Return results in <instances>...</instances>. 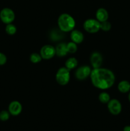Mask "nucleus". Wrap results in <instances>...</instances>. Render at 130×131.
<instances>
[{
  "label": "nucleus",
  "mask_w": 130,
  "mask_h": 131,
  "mask_svg": "<svg viewBox=\"0 0 130 131\" xmlns=\"http://www.w3.org/2000/svg\"><path fill=\"white\" fill-rule=\"evenodd\" d=\"M128 100L130 102V91H129V95H128Z\"/></svg>",
  "instance_id": "b1692460"
},
{
  "label": "nucleus",
  "mask_w": 130,
  "mask_h": 131,
  "mask_svg": "<svg viewBox=\"0 0 130 131\" xmlns=\"http://www.w3.org/2000/svg\"><path fill=\"white\" fill-rule=\"evenodd\" d=\"M22 110V106L20 102L17 101H14L10 103L8 106V111L12 116H18Z\"/></svg>",
  "instance_id": "9d476101"
},
{
  "label": "nucleus",
  "mask_w": 130,
  "mask_h": 131,
  "mask_svg": "<svg viewBox=\"0 0 130 131\" xmlns=\"http://www.w3.org/2000/svg\"><path fill=\"white\" fill-rule=\"evenodd\" d=\"M43 60L40 54L38 53V52H33L29 56V60L33 63H38L40 62L42 60Z\"/></svg>",
  "instance_id": "a211bd4d"
},
{
  "label": "nucleus",
  "mask_w": 130,
  "mask_h": 131,
  "mask_svg": "<svg viewBox=\"0 0 130 131\" xmlns=\"http://www.w3.org/2000/svg\"><path fill=\"white\" fill-rule=\"evenodd\" d=\"M6 61H7V58H6V55L0 52V66L6 64Z\"/></svg>",
  "instance_id": "4be33fe9"
},
{
  "label": "nucleus",
  "mask_w": 130,
  "mask_h": 131,
  "mask_svg": "<svg viewBox=\"0 0 130 131\" xmlns=\"http://www.w3.org/2000/svg\"><path fill=\"white\" fill-rule=\"evenodd\" d=\"M5 31L8 35H14L17 32V28L12 23L8 24L5 27Z\"/></svg>",
  "instance_id": "6ab92c4d"
},
{
  "label": "nucleus",
  "mask_w": 130,
  "mask_h": 131,
  "mask_svg": "<svg viewBox=\"0 0 130 131\" xmlns=\"http://www.w3.org/2000/svg\"><path fill=\"white\" fill-rule=\"evenodd\" d=\"M59 29L62 32H71L75 28L76 22L75 19L70 14L64 13L61 14L57 19Z\"/></svg>",
  "instance_id": "f03ea898"
},
{
  "label": "nucleus",
  "mask_w": 130,
  "mask_h": 131,
  "mask_svg": "<svg viewBox=\"0 0 130 131\" xmlns=\"http://www.w3.org/2000/svg\"><path fill=\"white\" fill-rule=\"evenodd\" d=\"M117 88L121 93H128L130 91V83L128 81L126 80L121 81L119 83L118 85H117Z\"/></svg>",
  "instance_id": "4468645a"
},
{
  "label": "nucleus",
  "mask_w": 130,
  "mask_h": 131,
  "mask_svg": "<svg viewBox=\"0 0 130 131\" xmlns=\"http://www.w3.org/2000/svg\"><path fill=\"white\" fill-rule=\"evenodd\" d=\"M15 19V12L10 8H4L0 12V19L5 24H8L12 23Z\"/></svg>",
  "instance_id": "39448f33"
},
{
  "label": "nucleus",
  "mask_w": 130,
  "mask_h": 131,
  "mask_svg": "<svg viewBox=\"0 0 130 131\" xmlns=\"http://www.w3.org/2000/svg\"><path fill=\"white\" fill-rule=\"evenodd\" d=\"M70 38L72 42H75L76 44H79L84 41V36L82 32L74 29L70 32Z\"/></svg>",
  "instance_id": "9b49d317"
},
{
  "label": "nucleus",
  "mask_w": 130,
  "mask_h": 131,
  "mask_svg": "<svg viewBox=\"0 0 130 131\" xmlns=\"http://www.w3.org/2000/svg\"><path fill=\"white\" fill-rule=\"evenodd\" d=\"M93 85L101 90L112 88L115 82V75L111 70L103 67L93 69L90 74Z\"/></svg>",
  "instance_id": "f257e3e1"
},
{
  "label": "nucleus",
  "mask_w": 130,
  "mask_h": 131,
  "mask_svg": "<svg viewBox=\"0 0 130 131\" xmlns=\"http://www.w3.org/2000/svg\"><path fill=\"white\" fill-rule=\"evenodd\" d=\"M10 114L8 111H6V110H3L0 112V120L3 122L7 121L9 118H10Z\"/></svg>",
  "instance_id": "412c9836"
},
{
  "label": "nucleus",
  "mask_w": 130,
  "mask_h": 131,
  "mask_svg": "<svg viewBox=\"0 0 130 131\" xmlns=\"http://www.w3.org/2000/svg\"><path fill=\"white\" fill-rule=\"evenodd\" d=\"M83 28L89 33H96L100 30V23L96 19H88L84 21Z\"/></svg>",
  "instance_id": "20e7f679"
},
{
  "label": "nucleus",
  "mask_w": 130,
  "mask_h": 131,
  "mask_svg": "<svg viewBox=\"0 0 130 131\" xmlns=\"http://www.w3.org/2000/svg\"><path fill=\"white\" fill-rule=\"evenodd\" d=\"M123 131H130V125H126L124 127Z\"/></svg>",
  "instance_id": "5701e85b"
},
{
  "label": "nucleus",
  "mask_w": 130,
  "mask_h": 131,
  "mask_svg": "<svg viewBox=\"0 0 130 131\" xmlns=\"http://www.w3.org/2000/svg\"><path fill=\"white\" fill-rule=\"evenodd\" d=\"M92 69L88 65H82L75 72V77L77 80L84 81L90 76Z\"/></svg>",
  "instance_id": "423d86ee"
},
{
  "label": "nucleus",
  "mask_w": 130,
  "mask_h": 131,
  "mask_svg": "<svg viewBox=\"0 0 130 131\" xmlns=\"http://www.w3.org/2000/svg\"><path fill=\"white\" fill-rule=\"evenodd\" d=\"M56 82L61 86L68 84L70 80V70L65 67L59 68L56 74Z\"/></svg>",
  "instance_id": "7ed1b4c3"
},
{
  "label": "nucleus",
  "mask_w": 130,
  "mask_h": 131,
  "mask_svg": "<svg viewBox=\"0 0 130 131\" xmlns=\"http://www.w3.org/2000/svg\"><path fill=\"white\" fill-rule=\"evenodd\" d=\"M103 56L99 52L94 51L90 56V63L93 69H96L101 67L103 63Z\"/></svg>",
  "instance_id": "1a4fd4ad"
},
{
  "label": "nucleus",
  "mask_w": 130,
  "mask_h": 131,
  "mask_svg": "<svg viewBox=\"0 0 130 131\" xmlns=\"http://www.w3.org/2000/svg\"><path fill=\"white\" fill-rule=\"evenodd\" d=\"M98 99L99 102L102 104H107L110 101V95L109 93L106 92H101L99 94L98 96Z\"/></svg>",
  "instance_id": "dca6fc26"
},
{
  "label": "nucleus",
  "mask_w": 130,
  "mask_h": 131,
  "mask_svg": "<svg viewBox=\"0 0 130 131\" xmlns=\"http://www.w3.org/2000/svg\"><path fill=\"white\" fill-rule=\"evenodd\" d=\"M56 55L58 57H64L68 54L66 48V43L61 42L56 46Z\"/></svg>",
  "instance_id": "ddd939ff"
},
{
  "label": "nucleus",
  "mask_w": 130,
  "mask_h": 131,
  "mask_svg": "<svg viewBox=\"0 0 130 131\" xmlns=\"http://www.w3.org/2000/svg\"><path fill=\"white\" fill-rule=\"evenodd\" d=\"M108 111L113 115H118L122 111V104L119 100L112 99L107 103Z\"/></svg>",
  "instance_id": "6e6552de"
},
{
  "label": "nucleus",
  "mask_w": 130,
  "mask_h": 131,
  "mask_svg": "<svg viewBox=\"0 0 130 131\" xmlns=\"http://www.w3.org/2000/svg\"><path fill=\"white\" fill-rule=\"evenodd\" d=\"M40 54L43 60H50L56 55V48L52 45H45L41 48Z\"/></svg>",
  "instance_id": "0eeeda50"
},
{
  "label": "nucleus",
  "mask_w": 130,
  "mask_h": 131,
  "mask_svg": "<svg viewBox=\"0 0 130 131\" xmlns=\"http://www.w3.org/2000/svg\"><path fill=\"white\" fill-rule=\"evenodd\" d=\"M108 17H109V15H108V11L104 8H99L96 12V19L99 23L108 20Z\"/></svg>",
  "instance_id": "f8f14e48"
},
{
  "label": "nucleus",
  "mask_w": 130,
  "mask_h": 131,
  "mask_svg": "<svg viewBox=\"0 0 130 131\" xmlns=\"http://www.w3.org/2000/svg\"><path fill=\"white\" fill-rule=\"evenodd\" d=\"M66 48H67V51L68 53L74 54L77 51L78 46L76 43L71 41V42L66 43Z\"/></svg>",
  "instance_id": "f3484780"
},
{
  "label": "nucleus",
  "mask_w": 130,
  "mask_h": 131,
  "mask_svg": "<svg viewBox=\"0 0 130 131\" xmlns=\"http://www.w3.org/2000/svg\"><path fill=\"white\" fill-rule=\"evenodd\" d=\"M112 28V24L108 20L100 23V29L103 31H109Z\"/></svg>",
  "instance_id": "aec40b11"
},
{
  "label": "nucleus",
  "mask_w": 130,
  "mask_h": 131,
  "mask_svg": "<svg viewBox=\"0 0 130 131\" xmlns=\"http://www.w3.org/2000/svg\"><path fill=\"white\" fill-rule=\"evenodd\" d=\"M78 66V60L75 57H70L65 62V67L71 71Z\"/></svg>",
  "instance_id": "2eb2a0df"
}]
</instances>
